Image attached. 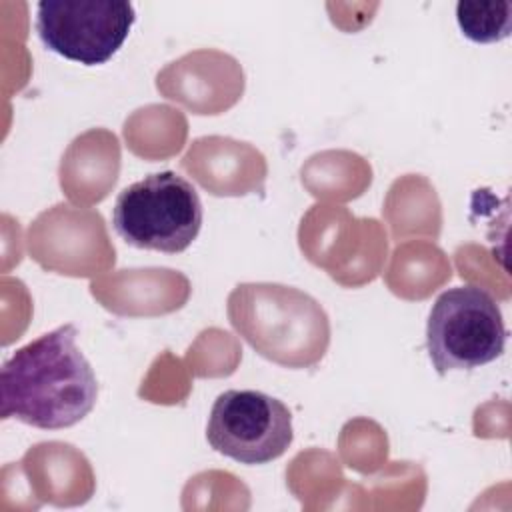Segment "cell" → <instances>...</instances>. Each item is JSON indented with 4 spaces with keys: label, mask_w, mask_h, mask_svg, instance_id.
<instances>
[{
    "label": "cell",
    "mask_w": 512,
    "mask_h": 512,
    "mask_svg": "<svg viewBox=\"0 0 512 512\" xmlns=\"http://www.w3.org/2000/svg\"><path fill=\"white\" fill-rule=\"evenodd\" d=\"M76 326H58L18 348L0 370V416L40 430L86 418L98 398L96 374L76 346Z\"/></svg>",
    "instance_id": "obj_1"
},
{
    "label": "cell",
    "mask_w": 512,
    "mask_h": 512,
    "mask_svg": "<svg viewBox=\"0 0 512 512\" xmlns=\"http://www.w3.org/2000/svg\"><path fill=\"white\" fill-rule=\"evenodd\" d=\"M228 316L264 358L308 366L328 346V318L308 294L280 284H240L228 298Z\"/></svg>",
    "instance_id": "obj_2"
},
{
    "label": "cell",
    "mask_w": 512,
    "mask_h": 512,
    "mask_svg": "<svg viewBox=\"0 0 512 512\" xmlns=\"http://www.w3.org/2000/svg\"><path fill=\"white\" fill-rule=\"evenodd\" d=\"M202 218L196 188L174 170L126 186L112 208V226L126 244L166 254L184 252L196 240Z\"/></svg>",
    "instance_id": "obj_3"
},
{
    "label": "cell",
    "mask_w": 512,
    "mask_h": 512,
    "mask_svg": "<svg viewBox=\"0 0 512 512\" xmlns=\"http://www.w3.org/2000/svg\"><path fill=\"white\" fill-rule=\"evenodd\" d=\"M506 326L492 294L464 284L444 290L426 322V350L438 372L474 370L504 354Z\"/></svg>",
    "instance_id": "obj_4"
},
{
    "label": "cell",
    "mask_w": 512,
    "mask_h": 512,
    "mask_svg": "<svg viewBox=\"0 0 512 512\" xmlns=\"http://www.w3.org/2000/svg\"><path fill=\"white\" fill-rule=\"evenodd\" d=\"M134 22L132 2L122 0H42L36 6L42 44L84 66L106 64L126 42Z\"/></svg>",
    "instance_id": "obj_5"
},
{
    "label": "cell",
    "mask_w": 512,
    "mask_h": 512,
    "mask_svg": "<svg viewBox=\"0 0 512 512\" xmlns=\"http://www.w3.org/2000/svg\"><path fill=\"white\" fill-rule=\"evenodd\" d=\"M206 440L240 464H268L294 440L292 412L260 390H226L212 404Z\"/></svg>",
    "instance_id": "obj_6"
},
{
    "label": "cell",
    "mask_w": 512,
    "mask_h": 512,
    "mask_svg": "<svg viewBox=\"0 0 512 512\" xmlns=\"http://www.w3.org/2000/svg\"><path fill=\"white\" fill-rule=\"evenodd\" d=\"M456 20L462 34L472 42H500L512 30V2L460 0L456 4Z\"/></svg>",
    "instance_id": "obj_7"
}]
</instances>
